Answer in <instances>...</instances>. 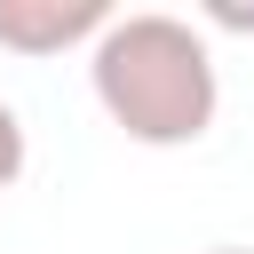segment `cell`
Returning a JSON list of instances; mask_svg holds the SVG:
<instances>
[{"mask_svg": "<svg viewBox=\"0 0 254 254\" xmlns=\"http://www.w3.org/2000/svg\"><path fill=\"white\" fill-rule=\"evenodd\" d=\"M87 87L103 119L143 151H183L222 111V71H214L206 32L167 8L111 16V32L87 48Z\"/></svg>", "mask_w": 254, "mask_h": 254, "instance_id": "1", "label": "cell"}, {"mask_svg": "<svg viewBox=\"0 0 254 254\" xmlns=\"http://www.w3.org/2000/svg\"><path fill=\"white\" fill-rule=\"evenodd\" d=\"M111 32V0H0V48L8 56H64L95 48Z\"/></svg>", "mask_w": 254, "mask_h": 254, "instance_id": "2", "label": "cell"}, {"mask_svg": "<svg viewBox=\"0 0 254 254\" xmlns=\"http://www.w3.org/2000/svg\"><path fill=\"white\" fill-rule=\"evenodd\" d=\"M16 175H24V119L0 103V190H8Z\"/></svg>", "mask_w": 254, "mask_h": 254, "instance_id": "3", "label": "cell"}, {"mask_svg": "<svg viewBox=\"0 0 254 254\" xmlns=\"http://www.w3.org/2000/svg\"><path fill=\"white\" fill-rule=\"evenodd\" d=\"M206 24H222V32H254V8H230V0H206Z\"/></svg>", "mask_w": 254, "mask_h": 254, "instance_id": "4", "label": "cell"}, {"mask_svg": "<svg viewBox=\"0 0 254 254\" xmlns=\"http://www.w3.org/2000/svg\"><path fill=\"white\" fill-rule=\"evenodd\" d=\"M206 254H254V246H206Z\"/></svg>", "mask_w": 254, "mask_h": 254, "instance_id": "5", "label": "cell"}]
</instances>
